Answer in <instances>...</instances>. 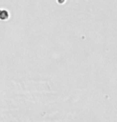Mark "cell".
<instances>
[{"label":"cell","instance_id":"obj_2","mask_svg":"<svg viewBox=\"0 0 117 122\" xmlns=\"http://www.w3.org/2000/svg\"><path fill=\"white\" fill-rule=\"evenodd\" d=\"M57 1H58V3H64V2H65V0H57Z\"/></svg>","mask_w":117,"mask_h":122},{"label":"cell","instance_id":"obj_1","mask_svg":"<svg viewBox=\"0 0 117 122\" xmlns=\"http://www.w3.org/2000/svg\"><path fill=\"white\" fill-rule=\"evenodd\" d=\"M10 17V13L6 9H0V21H6Z\"/></svg>","mask_w":117,"mask_h":122}]
</instances>
